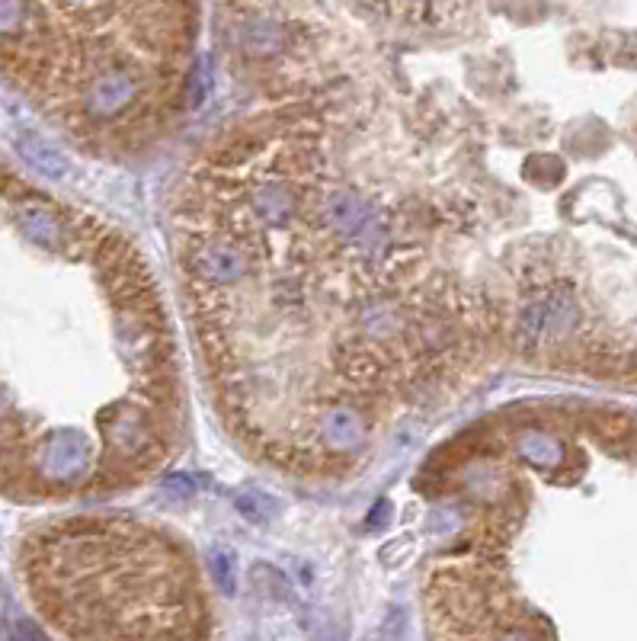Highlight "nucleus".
<instances>
[{"instance_id":"nucleus-1","label":"nucleus","mask_w":637,"mask_h":641,"mask_svg":"<svg viewBox=\"0 0 637 641\" xmlns=\"http://www.w3.org/2000/svg\"><path fill=\"white\" fill-rule=\"evenodd\" d=\"M39 613L71 641H209V603L189 561L151 526L81 517L26 545Z\"/></svg>"},{"instance_id":"nucleus-2","label":"nucleus","mask_w":637,"mask_h":641,"mask_svg":"<svg viewBox=\"0 0 637 641\" xmlns=\"http://www.w3.org/2000/svg\"><path fill=\"white\" fill-rule=\"evenodd\" d=\"M186 270L205 289H234L253 270V254L237 231H199L186 241L183 250Z\"/></svg>"},{"instance_id":"nucleus-3","label":"nucleus","mask_w":637,"mask_h":641,"mask_svg":"<svg viewBox=\"0 0 637 641\" xmlns=\"http://www.w3.org/2000/svg\"><path fill=\"white\" fill-rule=\"evenodd\" d=\"M33 472L49 484H74L90 472V443L74 430H58L33 449Z\"/></svg>"},{"instance_id":"nucleus-4","label":"nucleus","mask_w":637,"mask_h":641,"mask_svg":"<svg viewBox=\"0 0 637 641\" xmlns=\"http://www.w3.org/2000/svg\"><path fill=\"white\" fill-rule=\"evenodd\" d=\"M10 215L23 238L42 250H65L74 241V225L68 222V215L42 196L10 199Z\"/></svg>"},{"instance_id":"nucleus-5","label":"nucleus","mask_w":637,"mask_h":641,"mask_svg":"<svg viewBox=\"0 0 637 641\" xmlns=\"http://www.w3.org/2000/svg\"><path fill=\"white\" fill-rule=\"evenodd\" d=\"M311 430L317 436V443H321L330 456H349V452H356L365 443V436H369L362 414L356 408H349V404H327L324 411H317Z\"/></svg>"},{"instance_id":"nucleus-6","label":"nucleus","mask_w":637,"mask_h":641,"mask_svg":"<svg viewBox=\"0 0 637 641\" xmlns=\"http://www.w3.org/2000/svg\"><path fill=\"white\" fill-rule=\"evenodd\" d=\"M519 452H522L525 459L538 462V465H551V462L561 459V449H557V443L551 440V436L535 433V430L519 436Z\"/></svg>"},{"instance_id":"nucleus-7","label":"nucleus","mask_w":637,"mask_h":641,"mask_svg":"<svg viewBox=\"0 0 637 641\" xmlns=\"http://www.w3.org/2000/svg\"><path fill=\"white\" fill-rule=\"evenodd\" d=\"M20 151H26V158H29V164L33 167H39L42 174H52V177H61L65 174V158H58L55 151H49L45 145H39V142H26V148H20Z\"/></svg>"}]
</instances>
